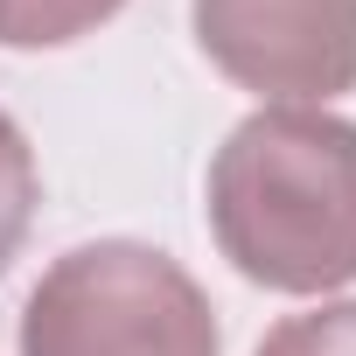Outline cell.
<instances>
[{
    "mask_svg": "<svg viewBox=\"0 0 356 356\" xmlns=\"http://www.w3.org/2000/svg\"><path fill=\"white\" fill-rule=\"evenodd\" d=\"M210 238L266 293H335L356 280V119L266 105L210 161Z\"/></svg>",
    "mask_w": 356,
    "mask_h": 356,
    "instance_id": "cell-1",
    "label": "cell"
},
{
    "mask_svg": "<svg viewBox=\"0 0 356 356\" xmlns=\"http://www.w3.org/2000/svg\"><path fill=\"white\" fill-rule=\"evenodd\" d=\"M22 356H224L210 293L140 238H91L63 252L29 307Z\"/></svg>",
    "mask_w": 356,
    "mask_h": 356,
    "instance_id": "cell-2",
    "label": "cell"
},
{
    "mask_svg": "<svg viewBox=\"0 0 356 356\" xmlns=\"http://www.w3.org/2000/svg\"><path fill=\"white\" fill-rule=\"evenodd\" d=\"M196 49L273 105L356 91V0H189Z\"/></svg>",
    "mask_w": 356,
    "mask_h": 356,
    "instance_id": "cell-3",
    "label": "cell"
},
{
    "mask_svg": "<svg viewBox=\"0 0 356 356\" xmlns=\"http://www.w3.org/2000/svg\"><path fill=\"white\" fill-rule=\"evenodd\" d=\"M126 0H0V49H63L105 29Z\"/></svg>",
    "mask_w": 356,
    "mask_h": 356,
    "instance_id": "cell-4",
    "label": "cell"
},
{
    "mask_svg": "<svg viewBox=\"0 0 356 356\" xmlns=\"http://www.w3.org/2000/svg\"><path fill=\"white\" fill-rule=\"evenodd\" d=\"M35 203H42V175H35V147L29 133L0 112V273L15 266L29 224H35Z\"/></svg>",
    "mask_w": 356,
    "mask_h": 356,
    "instance_id": "cell-5",
    "label": "cell"
},
{
    "mask_svg": "<svg viewBox=\"0 0 356 356\" xmlns=\"http://www.w3.org/2000/svg\"><path fill=\"white\" fill-rule=\"evenodd\" d=\"M259 356H356V300H321L266 328Z\"/></svg>",
    "mask_w": 356,
    "mask_h": 356,
    "instance_id": "cell-6",
    "label": "cell"
}]
</instances>
